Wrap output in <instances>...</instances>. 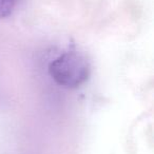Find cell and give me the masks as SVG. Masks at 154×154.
Returning <instances> with one entry per match:
<instances>
[{
    "label": "cell",
    "instance_id": "6da1fadb",
    "mask_svg": "<svg viewBox=\"0 0 154 154\" xmlns=\"http://www.w3.org/2000/svg\"><path fill=\"white\" fill-rule=\"evenodd\" d=\"M48 70L51 78L59 87L77 89L89 79L91 64L82 53L71 50L52 60Z\"/></svg>",
    "mask_w": 154,
    "mask_h": 154
},
{
    "label": "cell",
    "instance_id": "7a4b0ae2",
    "mask_svg": "<svg viewBox=\"0 0 154 154\" xmlns=\"http://www.w3.org/2000/svg\"><path fill=\"white\" fill-rule=\"evenodd\" d=\"M19 0H0V19L7 18L13 14Z\"/></svg>",
    "mask_w": 154,
    "mask_h": 154
}]
</instances>
